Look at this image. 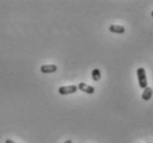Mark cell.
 <instances>
[{"label":"cell","instance_id":"obj_1","mask_svg":"<svg viewBox=\"0 0 153 143\" xmlns=\"http://www.w3.org/2000/svg\"><path fill=\"white\" fill-rule=\"evenodd\" d=\"M137 76H138V81H139V85L142 89H146L148 87V80H146V73L144 68H139L137 70Z\"/></svg>","mask_w":153,"mask_h":143},{"label":"cell","instance_id":"obj_2","mask_svg":"<svg viewBox=\"0 0 153 143\" xmlns=\"http://www.w3.org/2000/svg\"><path fill=\"white\" fill-rule=\"evenodd\" d=\"M58 91H59V93H60L61 96L72 94V93L78 91V87H76V85H65V87H60Z\"/></svg>","mask_w":153,"mask_h":143},{"label":"cell","instance_id":"obj_3","mask_svg":"<svg viewBox=\"0 0 153 143\" xmlns=\"http://www.w3.org/2000/svg\"><path fill=\"white\" fill-rule=\"evenodd\" d=\"M78 89L81 90L82 92L88 93V94H93V93H94V88H93L92 85H89V84H87V83H84V82H80V83L78 84Z\"/></svg>","mask_w":153,"mask_h":143},{"label":"cell","instance_id":"obj_4","mask_svg":"<svg viewBox=\"0 0 153 143\" xmlns=\"http://www.w3.org/2000/svg\"><path fill=\"white\" fill-rule=\"evenodd\" d=\"M40 71L42 73H53L57 71V66H54V64H43L40 68Z\"/></svg>","mask_w":153,"mask_h":143},{"label":"cell","instance_id":"obj_5","mask_svg":"<svg viewBox=\"0 0 153 143\" xmlns=\"http://www.w3.org/2000/svg\"><path fill=\"white\" fill-rule=\"evenodd\" d=\"M152 96H153V89L152 88H150V87H146V89H143L141 98H142V100L149 101V100H151Z\"/></svg>","mask_w":153,"mask_h":143},{"label":"cell","instance_id":"obj_6","mask_svg":"<svg viewBox=\"0 0 153 143\" xmlns=\"http://www.w3.org/2000/svg\"><path fill=\"white\" fill-rule=\"evenodd\" d=\"M109 30L111 31L112 33H119V35H122L126 32V28L123 26H119V24H111Z\"/></svg>","mask_w":153,"mask_h":143},{"label":"cell","instance_id":"obj_7","mask_svg":"<svg viewBox=\"0 0 153 143\" xmlns=\"http://www.w3.org/2000/svg\"><path fill=\"white\" fill-rule=\"evenodd\" d=\"M92 79H93V81H99L100 79H101V72H100L99 69H93V71H92Z\"/></svg>","mask_w":153,"mask_h":143},{"label":"cell","instance_id":"obj_8","mask_svg":"<svg viewBox=\"0 0 153 143\" xmlns=\"http://www.w3.org/2000/svg\"><path fill=\"white\" fill-rule=\"evenodd\" d=\"M4 143H16V142H13L12 140H7V141H6Z\"/></svg>","mask_w":153,"mask_h":143},{"label":"cell","instance_id":"obj_9","mask_svg":"<svg viewBox=\"0 0 153 143\" xmlns=\"http://www.w3.org/2000/svg\"><path fill=\"white\" fill-rule=\"evenodd\" d=\"M63 143H72V141H71V140H67V141H65Z\"/></svg>","mask_w":153,"mask_h":143},{"label":"cell","instance_id":"obj_10","mask_svg":"<svg viewBox=\"0 0 153 143\" xmlns=\"http://www.w3.org/2000/svg\"><path fill=\"white\" fill-rule=\"evenodd\" d=\"M151 16H152V17H153V11H152V12H151Z\"/></svg>","mask_w":153,"mask_h":143},{"label":"cell","instance_id":"obj_11","mask_svg":"<svg viewBox=\"0 0 153 143\" xmlns=\"http://www.w3.org/2000/svg\"><path fill=\"white\" fill-rule=\"evenodd\" d=\"M148 143H152V142H148Z\"/></svg>","mask_w":153,"mask_h":143}]
</instances>
